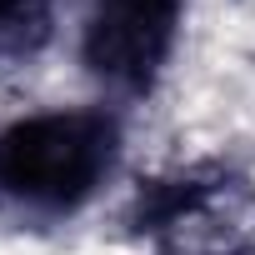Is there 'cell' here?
Masks as SVG:
<instances>
[{"label": "cell", "mask_w": 255, "mask_h": 255, "mask_svg": "<svg viewBox=\"0 0 255 255\" xmlns=\"http://www.w3.org/2000/svg\"><path fill=\"white\" fill-rule=\"evenodd\" d=\"M115 130L110 120L70 110L35 115L0 135V190L30 205H75L110 170Z\"/></svg>", "instance_id": "6da1fadb"}, {"label": "cell", "mask_w": 255, "mask_h": 255, "mask_svg": "<svg viewBox=\"0 0 255 255\" xmlns=\"http://www.w3.org/2000/svg\"><path fill=\"white\" fill-rule=\"evenodd\" d=\"M175 30V0H95V15L85 30V60L115 80V85H140Z\"/></svg>", "instance_id": "7a4b0ae2"}]
</instances>
